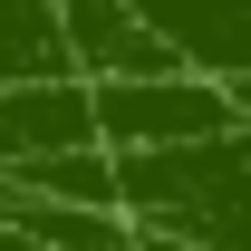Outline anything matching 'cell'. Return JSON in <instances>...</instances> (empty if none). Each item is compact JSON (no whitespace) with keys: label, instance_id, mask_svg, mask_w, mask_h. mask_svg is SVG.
<instances>
[{"label":"cell","instance_id":"obj_6","mask_svg":"<svg viewBox=\"0 0 251 251\" xmlns=\"http://www.w3.org/2000/svg\"><path fill=\"white\" fill-rule=\"evenodd\" d=\"M0 251H49V242H29V232H10V222H0Z\"/></svg>","mask_w":251,"mask_h":251},{"label":"cell","instance_id":"obj_3","mask_svg":"<svg viewBox=\"0 0 251 251\" xmlns=\"http://www.w3.org/2000/svg\"><path fill=\"white\" fill-rule=\"evenodd\" d=\"M97 155V97L87 77H20L0 87V184H20L39 164Z\"/></svg>","mask_w":251,"mask_h":251},{"label":"cell","instance_id":"obj_5","mask_svg":"<svg viewBox=\"0 0 251 251\" xmlns=\"http://www.w3.org/2000/svg\"><path fill=\"white\" fill-rule=\"evenodd\" d=\"M164 58L203 87H251V0H126Z\"/></svg>","mask_w":251,"mask_h":251},{"label":"cell","instance_id":"obj_1","mask_svg":"<svg viewBox=\"0 0 251 251\" xmlns=\"http://www.w3.org/2000/svg\"><path fill=\"white\" fill-rule=\"evenodd\" d=\"M116 203L135 232H164L193 251H251V135L116 164Z\"/></svg>","mask_w":251,"mask_h":251},{"label":"cell","instance_id":"obj_7","mask_svg":"<svg viewBox=\"0 0 251 251\" xmlns=\"http://www.w3.org/2000/svg\"><path fill=\"white\" fill-rule=\"evenodd\" d=\"M135 251H193V242H164V232H135Z\"/></svg>","mask_w":251,"mask_h":251},{"label":"cell","instance_id":"obj_4","mask_svg":"<svg viewBox=\"0 0 251 251\" xmlns=\"http://www.w3.org/2000/svg\"><path fill=\"white\" fill-rule=\"evenodd\" d=\"M49 20H58V58H68V77H87V87L184 77V68L164 58V39L145 29L126 0H49Z\"/></svg>","mask_w":251,"mask_h":251},{"label":"cell","instance_id":"obj_2","mask_svg":"<svg viewBox=\"0 0 251 251\" xmlns=\"http://www.w3.org/2000/svg\"><path fill=\"white\" fill-rule=\"evenodd\" d=\"M97 97V155L106 164H145V155H193L242 135L232 97L203 77H135V87H87Z\"/></svg>","mask_w":251,"mask_h":251}]
</instances>
